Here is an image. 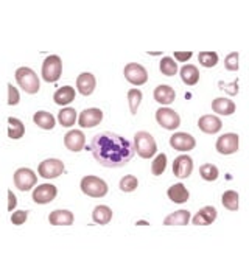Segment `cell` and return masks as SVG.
Listing matches in <instances>:
<instances>
[{
  "instance_id": "6da1fadb",
  "label": "cell",
  "mask_w": 249,
  "mask_h": 280,
  "mask_svg": "<svg viewBox=\"0 0 249 280\" xmlns=\"http://www.w3.org/2000/svg\"><path fill=\"white\" fill-rule=\"evenodd\" d=\"M89 151L94 159L106 168H120L127 165L136 154L131 140L111 131H103L92 137Z\"/></svg>"
},
{
  "instance_id": "7a4b0ae2",
  "label": "cell",
  "mask_w": 249,
  "mask_h": 280,
  "mask_svg": "<svg viewBox=\"0 0 249 280\" xmlns=\"http://www.w3.org/2000/svg\"><path fill=\"white\" fill-rule=\"evenodd\" d=\"M14 78H16L17 84L21 86V89L25 93H30V95L38 93L41 89V81L38 78L36 72L30 67H19L14 73Z\"/></svg>"
},
{
  "instance_id": "3957f363",
  "label": "cell",
  "mask_w": 249,
  "mask_h": 280,
  "mask_svg": "<svg viewBox=\"0 0 249 280\" xmlns=\"http://www.w3.org/2000/svg\"><path fill=\"white\" fill-rule=\"evenodd\" d=\"M134 149L142 159H150L157 153V143L154 137L145 131H139L134 134Z\"/></svg>"
},
{
  "instance_id": "277c9868",
  "label": "cell",
  "mask_w": 249,
  "mask_h": 280,
  "mask_svg": "<svg viewBox=\"0 0 249 280\" xmlns=\"http://www.w3.org/2000/svg\"><path fill=\"white\" fill-rule=\"evenodd\" d=\"M80 187H81V192L91 198H104L109 192L108 184L97 176H84L81 179Z\"/></svg>"
},
{
  "instance_id": "5b68a950",
  "label": "cell",
  "mask_w": 249,
  "mask_h": 280,
  "mask_svg": "<svg viewBox=\"0 0 249 280\" xmlns=\"http://www.w3.org/2000/svg\"><path fill=\"white\" fill-rule=\"evenodd\" d=\"M63 73V60L58 54H50L42 63L41 77L47 83H56Z\"/></svg>"
},
{
  "instance_id": "8992f818",
  "label": "cell",
  "mask_w": 249,
  "mask_h": 280,
  "mask_svg": "<svg viewBox=\"0 0 249 280\" xmlns=\"http://www.w3.org/2000/svg\"><path fill=\"white\" fill-rule=\"evenodd\" d=\"M66 172L64 162L59 159H45L39 163L38 166V173L44 179H55L59 178Z\"/></svg>"
},
{
  "instance_id": "52a82bcc",
  "label": "cell",
  "mask_w": 249,
  "mask_h": 280,
  "mask_svg": "<svg viewBox=\"0 0 249 280\" xmlns=\"http://www.w3.org/2000/svg\"><path fill=\"white\" fill-rule=\"evenodd\" d=\"M156 122L161 125L164 129L174 131L181 125V117L176 110H173L170 107H159L156 110Z\"/></svg>"
},
{
  "instance_id": "ba28073f",
  "label": "cell",
  "mask_w": 249,
  "mask_h": 280,
  "mask_svg": "<svg viewBox=\"0 0 249 280\" xmlns=\"http://www.w3.org/2000/svg\"><path fill=\"white\" fill-rule=\"evenodd\" d=\"M13 179H14V185L21 192H28L38 184L36 173H34L33 170H30V168H19V170H16Z\"/></svg>"
},
{
  "instance_id": "9c48e42d",
  "label": "cell",
  "mask_w": 249,
  "mask_h": 280,
  "mask_svg": "<svg viewBox=\"0 0 249 280\" xmlns=\"http://www.w3.org/2000/svg\"><path fill=\"white\" fill-rule=\"evenodd\" d=\"M123 75L127 81H130L134 86H142L148 81V72L144 66H140L137 63H130L125 66L123 69Z\"/></svg>"
},
{
  "instance_id": "30bf717a",
  "label": "cell",
  "mask_w": 249,
  "mask_h": 280,
  "mask_svg": "<svg viewBox=\"0 0 249 280\" xmlns=\"http://www.w3.org/2000/svg\"><path fill=\"white\" fill-rule=\"evenodd\" d=\"M217 151L223 156H230L238 151L240 148V137L235 133H227L218 137L217 140Z\"/></svg>"
},
{
  "instance_id": "8fae6325",
  "label": "cell",
  "mask_w": 249,
  "mask_h": 280,
  "mask_svg": "<svg viewBox=\"0 0 249 280\" xmlns=\"http://www.w3.org/2000/svg\"><path fill=\"white\" fill-rule=\"evenodd\" d=\"M56 195H58V189L53 184H41L33 190L31 198L36 204L45 205V204H48V202H51L53 199H55Z\"/></svg>"
},
{
  "instance_id": "7c38bea8",
  "label": "cell",
  "mask_w": 249,
  "mask_h": 280,
  "mask_svg": "<svg viewBox=\"0 0 249 280\" xmlns=\"http://www.w3.org/2000/svg\"><path fill=\"white\" fill-rule=\"evenodd\" d=\"M193 172V159L189 154H181L173 160V173L179 179H187Z\"/></svg>"
},
{
  "instance_id": "4fadbf2b",
  "label": "cell",
  "mask_w": 249,
  "mask_h": 280,
  "mask_svg": "<svg viewBox=\"0 0 249 280\" xmlns=\"http://www.w3.org/2000/svg\"><path fill=\"white\" fill-rule=\"evenodd\" d=\"M170 146L176 151H192V149L197 146V140H195L193 136L187 134V133H176L170 137Z\"/></svg>"
},
{
  "instance_id": "5bb4252c",
  "label": "cell",
  "mask_w": 249,
  "mask_h": 280,
  "mask_svg": "<svg viewBox=\"0 0 249 280\" xmlns=\"http://www.w3.org/2000/svg\"><path fill=\"white\" fill-rule=\"evenodd\" d=\"M64 146L72 153H78L86 146V136L81 129H72L64 136Z\"/></svg>"
},
{
  "instance_id": "9a60e30c",
  "label": "cell",
  "mask_w": 249,
  "mask_h": 280,
  "mask_svg": "<svg viewBox=\"0 0 249 280\" xmlns=\"http://www.w3.org/2000/svg\"><path fill=\"white\" fill-rule=\"evenodd\" d=\"M78 125L81 128H94L103 122V112L98 107H89L84 109L81 114L78 116Z\"/></svg>"
},
{
  "instance_id": "2e32d148",
  "label": "cell",
  "mask_w": 249,
  "mask_h": 280,
  "mask_svg": "<svg viewBox=\"0 0 249 280\" xmlns=\"http://www.w3.org/2000/svg\"><path fill=\"white\" fill-rule=\"evenodd\" d=\"M95 86H97V80L92 73L89 72H83L78 75L77 78V90L81 93L84 97H89L92 95L94 90H95Z\"/></svg>"
},
{
  "instance_id": "e0dca14e",
  "label": "cell",
  "mask_w": 249,
  "mask_h": 280,
  "mask_svg": "<svg viewBox=\"0 0 249 280\" xmlns=\"http://www.w3.org/2000/svg\"><path fill=\"white\" fill-rule=\"evenodd\" d=\"M75 221V216L70 210L56 209L48 215V222L51 226H72Z\"/></svg>"
},
{
  "instance_id": "ac0fdd59",
  "label": "cell",
  "mask_w": 249,
  "mask_h": 280,
  "mask_svg": "<svg viewBox=\"0 0 249 280\" xmlns=\"http://www.w3.org/2000/svg\"><path fill=\"white\" fill-rule=\"evenodd\" d=\"M198 128L204 134H217L223 128V122L217 116H203L198 120Z\"/></svg>"
},
{
  "instance_id": "d6986e66",
  "label": "cell",
  "mask_w": 249,
  "mask_h": 280,
  "mask_svg": "<svg viewBox=\"0 0 249 280\" xmlns=\"http://www.w3.org/2000/svg\"><path fill=\"white\" fill-rule=\"evenodd\" d=\"M217 216H218L217 209L212 207V205H207V207L198 210V213L193 216V224L195 226H210L212 222H215Z\"/></svg>"
},
{
  "instance_id": "ffe728a7",
  "label": "cell",
  "mask_w": 249,
  "mask_h": 280,
  "mask_svg": "<svg viewBox=\"0 0 249 280\" xmlns=\"http://www.w3.org/2000/svg\"><path fill=\"white\" fill-rule=\"evenodd\" d=\"M153 97L157 103L161 104H171L176 98V92L171 86L168 84H161L157 86L153 92Z\"/></svg>"
},
{
  "instance_id": "44dd1931",
  "label": "cell",
  "mask_w": 249,
  "mask_h": 280,
  "mask_svg": "<svg viewBox=\"0 0 249 280\" xmlns=\"http://www.w3.org/2000/svg\"><path fill=\"white\" fill-rule=\"evenodd\" d=\"M77 92L72 86H63L53 93V101L58 106H67L75 100Z\"/></svg>"
},
{
  "instance_id": "7402d4cb",
  "label": "cell",
  "mask_w": 249,
  "mask_h": 280,
  "mask_svg": "<svg viewBox=\"0 0 249 280\" xmlns=\"http://www.w3.org/2000/svg\"><path fill=\"white\" fill-rule=\"evenodd\" d=\"M167 195L170 198V201H173L174 204H184L189 201L190 198V192L187 190V187L184 184H174L167 190Z\"/></svg>"
},
{
  "instance_id": "603a6c76",
  "label": "cell",
  "mask_w": 249,
  "mask_h": 280,
  "mask_svg": "<svg viewBox=\"0 0 249 280\" xmlns=\"http://www.w3.org/2000/svg\"><path fill=\"white\" fill-rule=\"evenodd\" d=\"M212 109L213 112H217L218 116H232L235 112V103L229 98L218 97L212 101Z\"/></svg>"
},
{
  "instance_id": "cb8c5ba5",
  "label": "cell",
  "mask_w": 249,
  "mask_h": 280,
  "mask_svg": "<svg viewBox=\"0 0 249 280\" xmlns=\"http://www.w3.org/2000/svg\"><path fill=\"white\" fill-rule=\"evenodd\" d=\"M33 122L36 123L41 129H45V131H51L53 128H55V125H56L55 117H53V116L50 114V112H47V110H38V112H34Z\"/></svg>"
},
{
  "instance_id": "d4e9b609",
  "label": "cell",
  "mask_w": 249,
  "mask_h": 280,
  "mask_svg": "<svg viewBox=\"0 0 249 280\" xmlns=\"http://www.w3.org/2000/svg\"><path fill=\"white\" fill-rule=\"evenodd\" d=\"M7 123H8V131H7V134L10 139L13 140H19L24 137L25 134V125L19 120V119H16V117H8L7 119Z\"/></svg>"
},
{
  "instance_id": "484cf974",
  "label": "cell",
  "mask_w": 249,
  "mask_h": 280,
  "mask_svg": "<svg viewBox=\"0 0 249 280\" xmlns=\"http://www.w3.org/2000/svg\"><path fill=\"white\" fill-rule=\"evenodd\" d=\"M190 221V212L189 210H176L165 216L164 224L165 226H187Z\"/></svg>"
},
{
  "instance_id": "4316f807",
  "label": "cell",
  "mask_w": 249,
  "mask_h": 280,
  "mask_svg": "<svg viewBox=\"0 0 249 280\" xmlns=\"http://www.w3.org/2000/svg\"><path fill=\"white\" fill-rule=\"evenodd\" d=\"M181 78H182V83L187 84V86L198 84V81H200V70H198V67L197 66H192V64L182 66V69H181Z\"/></svg>"
},
{
  "instance_id": "83f0119b",
  "label": "cell",
  "mask_w": 249,
  "mask_h": 280,
  "mask_svg": "<svg viewBox=\"0 0 249 280\" xmlns=\"http://www.w3.org/2000/svg\"><path fill=\"white\" fill-rule=\"evenodd\" d=\"M112 210L108 205H97L92 212V219L94 222L100 224V226H104V224H108L112 219Z\"/></svg>"
},
{
  "instance_id": "f1b7e54d",
  "label": "cell",
  "mask_w": 249,
  "mask_h": 280,
  "mask_svg": "<svg viewBox=\"0 0 249 280\" xmlns=\"http://www.w3.org/2000/svg\"><path fill=\"white\" fill-rule=\"evenodd\" d=\"M77 120H78V114L74 107H63L58 112V122L64 128H72Z\"/></svg>"
},
{
  "instance_id": "f546056e",
  "label": "cell",
  "mask_w": 249,
  "mask_h": 280,
  "mask_svg": "<svg viewBox=\"0 0 249 280\" xmlns=\"http://www.w3.org/2000/svg\"><path fill=\"white\" fill-rule=\"evenodd\" d=\"M221 204H223V207L227 209V210H238L240 207V196L235 190H227L223 193L221 196Z\"/></svg>"
},
{
  "instance_id": "4dcf8cb0",
  "label": "cell",
  "mask_w": 249,
  "mask_h": 280,
  "mask_svg": "<svg viewBox=\"0 0 249 280\" xmlns=\"http://www.w3.org/2000/svg\"><path fill=\"white\" fill-rule=\"evenodd\" d=\"M159 70H161V73L165 75V77H174L177 73V63L173 58H170V56H165V58L161 60Z\"/></svg>"
},
{
  "instance_id": "1f68e13d",
  "label": "cell",
  "mask_w": 249,
  "mask_h": 280,
  "mask_svg": "<svg viewBox=\"0 0 249 280\" xmlns=\"http://www.w3.org/2000/svg\"><path fill=\"white\" fill-rule=\"evenodd\" d=\"M200 175H201V178H203L206 182H213V181L218 179L220 172H218V168H217L215 165L204 163V165H201V168H200Z\"/></svg>"
},
{
  "instance_id": "d6a6232c",
  "label": "cell",
  "mask_w": 249,
  "mask_h": 280,
  "mask_svg": "<svg viewBox=\"0 0 249 280\" xmlns=\"http://www.w3.org/2000/svg\"><path fill=\"white\" fill-rule=\"evenodd\" d=\"M142 98H144V95H142V90H139V89L128 90V103H130V110H131L133 116L137 114V109H139V106L142 103Z\"/></svg>"
},
{
  "instance_id": "836d02e7",
  "label": "cell",
  "mask_w": 249,
  "mask_h": 280,
  "mask_svg": "<svg viewBox=\"0 0 249 280\" xmlns=\"http://www.w3.org/2000/svg\"><path fill=\"white\" fill-rule=\"evenodd\" d=\"M118 187H120V190H121L123 193H133V192L137 189V187H139V181H137L136 176L127 175L125 178H121Z\"/></svg>"
},
{
  "instance_id": "e575fe53",
  "label": "cell",
  "mask_w": 249,
  "mask_h": 280,
  "mask_svg": "<svg viewBox=\"0 0 249 280\" xmlns=\"http://www.w3.org/2000/svg\"><path fill=\"white\" fill-rule=\"evenodd\" d=\"M198 61L201 66L210 69V67H215L218 64V54L215 51H201L198 54Z\"/></svg>"
},
{
  "instance_id": "d590c367",
  "label": "cell",
  "mask_w": 249,
  "mask_h": 280,
  "mask_svg": "<svg viewBox=\"0 0 249 280\" xmlns=\"http://www.w3.org/2000/svg\"><path fill=\"white\" fill-rule=\"evenodd\" d=\"M165 168H167V156L164 153L157 154L156 159L151 163V173L154 176H162L164 172H165Z\"/></svg>"
},
{
  "instance_id": "8d00e7d4",
  "label": "cell",
  "mask_w": 249,
  "mask_h": 280,
  "mask_svg": "<svg viewBox=\"0 0 249 280\" xmlns=\"http://www.w3.org/2000/svg\"><path fill=\"white\" fill-rule=\"evenodd\" d=\"M238 58H240V54L237 51H232V53H229L226 56V60H224V67L229 70V72H237L238 70Z\"/></svg>"
},
{
  "instance_id": "74e56055",
  "label": "cell",
  "mask_w": 249,
  "mask_h": 280,
  "mask_svg": "<svg viewBox=\"0 0 249 280\" xmlns=\"http://www.w3.org/2000/svg\"><path fill=\"white\" fill-rule=\"evenodd\" d=\"M7 89H8V100H7L8 106H17V104H19V101H21L19 90H17L11 83L7 84Z\"/></svg>"
},
{
  "instance_id": "f35d334b",
  "label": "cell",
  "mask_w": 249,
  "mask_h": 280,
  "mask_svg": "<svg viewBox=\"0 0 249 280\" xmlns=\"http://www.w3.org/2000/svg\"><path fill=\"white\" fill-rule=\"evenodd\" d=\"M11 222L14 224V226H22V224L27 222L28 219V212L27 210H16V212H11Z\"/></svg>"
},
{
  "instance_id": "ab89813d",
  "label": "cell",
  "mask_w": 249,
  "mask_h": 280,
  "mask_svg": "<svg viewBox=\"0 0 249 280\" xmlns=\"http://www.w3.org/2000/svg\"><path fill=\"white\" fill-rule=\"evenodd\" d=\"M218 86H220V89H223L226 93H229V95H237L238 93V80H234L230 84H227V83H223V81H220L218 83Z\"/></svg>"
},
{
  "instance_id": "60d3db41",
  "label": "cell",
  "mask_w": 249,
  "mask_h": 280,
  "mask_svg": "<svg viewBox=\"0 0 249 280\" xmlns=\"http://www.w3.org/2000/svg\"><path fill=\"white\" fill-rule=\"evenodd\" d=\"M173 54H174V61H179V63H187L193 56L192 51H174Z\"/></svg>"
},
{
  "instance_id": "b9f144b4",
  "label": "cell",
  "mask_w": 249,
  "mask_h": 280,
  "mask_svg": "<svg viewBox=\"0 0 249 280\" xmlns=\"http://www.w3.org/2000/svg\"><path fill=\"white\" fill-rule=\"evenodd\" d=\"M17 205V198L13 193V190H8V212H13Z\"/></svg>"
}]
</instances>
